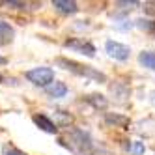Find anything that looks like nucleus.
Instances as JSON below:
<instances>
[{"label":"nucleus","mask_w":155,"mask_h":155,"mask_svg":"<svg viewBox=\"0 0 155 155\" xmlns=\"http://www.w3.org/2000/svg\"><path fill=\"white\" fill-rule=\"evenodd\" d=\"M69 142H62L65 148H69L73 153H90L92 151V138L88 133L81 129H71L68 133Z\"/></svg>","instance_id":"1"},{"label":"nucleus","mask_w":155,"mask_h":155,"mask_svg":"<svg viewBox=\"0 0 155 155\" xmlns=\"http://www.w3.org/2000/svg\"><path fill=\"white\" fill-rule=\"evenodd\" d=\"M68 49H73V51H79L82 54H86V56H95V47L92 45V43H88V41H81V39H68L64 43Z\"/></svg>","instance_id":"5"},{"label":"nucleus","mask_w":155,"mask_h":155,"mask_svg":"<svg viewBox=\"0 0 155 155\" xmlns=\"http://www.w3.org/2000/svg\"><path fill=\"white\" fill-rule=\"evenodd\" d=\"M138 62L148 69H155V54L153 52H140Z\"/></svg>","instance_id":"11"},{"label":"nucleus","mask_w":155,"mask_h":155,"mask_svg":"<svg viewBox=\"0 0 155 155\" xmlns=\"http://www.w3.org/2000/svg\"><path fill=\"white\" fill-rule=\"evenodd\" d=\"M4 155H26V153H23L21 150H8Z\"/></svg>","instance_id":"14"},{"label":"nucleus","mask_w":155,"mask_h":155,"mask_svg":"<svg viewBox=\"0 0 155 155\" xmlns=\"http://www.w3.org/2000/svg\"><path fill=\"white\" fill-rule=\"evenodd\" d=\"M88 99V101H90L95 108H99V107H101V108H105L107 107V99L103 97V95H97V94H94V95H88L86 97Z\"/></svg>","instance_id":"12"},{"label":"nucleus","mask_w":155,"mask_h":155,"mask_svg":"<svg viewBox=\"0 0 155 155\" xmlns=\"http://www.w3.org/2000/svg\"><path fill=\"white\" fill-rule=\"evenodd\" d=\"M25 77H26L32 84H36V86H45V88H49V84L54 82V71L51 68H36V69H30V71H26Z\"/></svg>","instance_id":"3"},{"label":"nucleus","mask_w":155,"mask_h":155,"mask_svg":"<svg viewBox=\"0 0 155 155\" xmlns=\"http://www.w3.org/2000/svg\"><path fill=\"white\" fill-rule=\"evenodd\" d=\"M151 101H153V105H155V94H153V97H151Z\"/></svg>","instance_id":"16"},{"label":"nucleus","mask_w":155,"mask_h":155,"mask_svg":"<svg viewBox=\"0 0 155 155\" xmlns=\"http://www.w3.org/2000/svg\"><path fill=\"white\" fill-rule=\"evenodd\" d=\"M52 6L56 8L60 13H68V15L69 13H75L77 9H79V8H77V4L75 2H69V0H54Z\"/></svg>","instance_id":"7"},{"label":"nucleus","mask_w":155,"mask_h":155,"mask_svg":"<svg viewBox=\"0 0 155 155\" xmlns=\"http://www.w3.org/2000/svg\"><path fill=\"white\" fill-rule=\"evenodd\" d=\"M105 121L107 124H114V125H120V127H125L129 124V118L125 116H120V114H105Z\"/></svg>","instance_id":"10"},{"label":"nucleus","mask_w":155,"mask_h":155,"mask_svg":"<svg viewBox=\"0 0 155 155\" xmlns=\"http://www.w3.org/2000/svg\"><path fill=\"white\" fill-rule=\"evenodd\" d=\"M0 64H6V58L4 56H0Z\"/></svg>","instance_id":"15"},{"label":"nucleus","mask_w":155,"mask_h":155,"mask_svg":"<svg viewBox=\"0 0 155 155\" xmlns=\"http://www.w3.org/2000/svg\"><path fill=\"white\" fill-rule=\"evenodd\" d=\"M58 64L65 65V69L73 71L75 75H81V77H86V79H92V81H97V82H105L107 81V75L97 71L94 68H90V65H82V64H77L73 60H65V58H60Z\"/></svg>","instance_id":"2"},{"label":"nucleus","mask_w":155,"mask_h":155,"mask_svg":"<svg viewBox=\"0 0 155 155\" xmlns=\"http://www.w3.org/2000/svg\"><path fill=\"white\" fill-rule=\"evenodd\" d=\"M4 81V77H2V73H0V82H2Z\"/></svg>","instance_id":"17"},{"label":"nucleus","mask_w":155,"mask_h":155,"mask_svg":"<svg viewBox=\"0 0 155 155\" xmlns=\"http://www.w3.org/2000/svg\"><path fill=\"white\" fill-rule=\"evenodd\" d=\"M105 49L108 52V56H112L114 60H120V62H125L131 54V49L127 45H124L120 41H114V39H108L105 43Z\"/></svg>","instance_id":"4"},{"label":"nucleus","mask_w":155,"mask_h":155,"mask_svg":"<svg viewBox=\"0 0 155 155\" xmlns=\"http://www.w3.org/2000/svg\"><path fill=\"white\" fill-rule=\"evenodd\" d=\"M13 36H15L13 28L9 26L8 23H4V21H0V43H8V41H12Z\"/></svg>","instance_id":"9"},{"label":"nucleus","mask_w":155,"mask_h":155,"mask_svg":"<svg viewBox=\"0 0 155 155\" xmlns=\"http://www.w3.org/2000/svg\"><path fill=\"white\" fill-rule=\"evenodd\" d=\"M65 94H68V86H65L64 82H52V84L47 88V95H49V97H54V99L64 97Z\"/></svg>","instance_id":"8"},{"label":"nucleus","mask_w":155,"mask_h":155,"mask_svg":"<svg viewBox=\"0 0 155 155\" xmlns=\"http://www.w3.org/2000/svg\"><path fill=\"white\" fill-rule=\"evenodd\" d=\"M129 150H131L133 153H135V155H142L144 151H146V148H144V144H142V142H138V140H135V142H133L131 146H129Z\"/></svg>","instance_id":"13"},{"label":"nucleus","mask_w":155,"mask_h":155,"mask_svg":"<svg viewBox=\"0 0 155 155\" xmlns=\"http://www.w3.org/2000/svg\"><path fill=\"white\" fill-rule=\"evenodd\" d=\"M32 120H34V124H36L41 131H45V133H51V135H54V133L58 131L56 124H54L52 120H49L45 114H34V116H32Z\"/></svg>","instance_id":"6"}]
</instances>
